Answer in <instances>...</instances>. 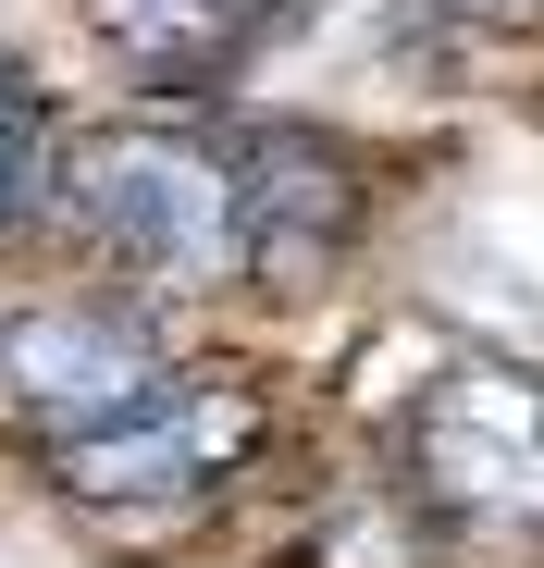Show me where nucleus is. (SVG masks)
Listing matches in <instances>:
<instances>
[{"instance_id": "3", "label": "nucleus", "mask_w": 544, "mask_h": 568, "mask_svg": "<svg viewBox=\"0 0 544 568\" xmlns=\"http://www.w3.org/2000/svg\"><path fill=\"white\" fill-rule=\"evenodd\" d=\"M272 445V396L235 358H173V384L100 433L50 445V495L62 507H211L235 469Z\"/></svg>"}, {"instance_id": "7", "label": "nucleus", "mask_w": 544, "mask_h": 568, "mask_svg": "<svg viewBox=\"0 0 544 568\" xmlns=\"http://www.w3.org/2000/svg\"><path fill=\"white\" fill-rule=\"evenodd\" d=\"M50 173H62V124H50V100H38V87L0 62V235L50 211Z\"/></svg>"}, {"instance_id": "8", "label": "nucleus", "mask_w": 544, "mask_h": 568, "mask_svg": "<svg viewBox=\"0 0 544 568\" xmlns=\"http://www.w3.org/2000/svg\"><path fill=\"white\" fill-rule=\"evenodd\" d=\"M433 13H459L471 38H544V0H433Z\"/></svg>"}, {"instance_id": "5", "label": "nucleus", "mask_w": 544, "mask_h": 568, "mask_svg": "<svg viewBox=\"0 0 544 568\" xmlns=\"http://www.w3.org/2000/svg\"><path fill=\"white\" fill-rule=\"evenodd\" d=\"M235 185H248L235 199L248 211V284H272V297H310L372 223V161L322 124H260L235 149Z\"/></svg>"}, {"instance_id": "2", "label": "nucleus", "mask_w": 544, "mask_h": 568, "mask_svg": "<svg viewBox=\"0 0 544 568\" xmlns=\"http://www.w3.org/2000/svg\"><path fill=\"white\" fill-rule=\"evenodd\" d=\"M396 495L445 544L544 556V371L532 358H445L396 420Z\"/></svg>"}, {"instance_id": "1", "label": "nucleus", "mask_w": 544, "mask_h": 568, "mask_svg": "<svg viewBox=\"0 0 544 568\" xmlns=\"http://www.w3.org/2000/svg\"><path fill=\"white\" fill-rule=\"evenodd\" d=\"M235 199H248L235 149L199 124H74L62 173H50V211L149 284H248V211Z\"/></svg>"}, {"instance_id": "4", "label": "nucleus", "mask_w": 544, "mask_h": 568, "mask_svg": "<svg viewBox=\"0 0 544 568\" xmlns=\"http://www.w3.org/2000/svg\"><path fill=\"white\" fill-rule=\"evenodd\" d=\"M173 384V346L161 322L137 310H100V297H38L0 322V396H13L38 420V445H74V433H100L124 408H149Z\"/></svg>"}, {"instance_id": "6", "label": "nucleus", "mask_w": 544, "mask_h": 568, "mask_svg": "<svg viewBox=\"0 0 544 568\" xmlns=\"http://www.w3.org/2000/svg\"><path fill=\"white\" fill-rule=\"evenodd\" d=\"M87 38H100L137 87H161V100H199V87L248 74L272 38L298 26V0H74Z\"/></svg>"}]
</instances>
